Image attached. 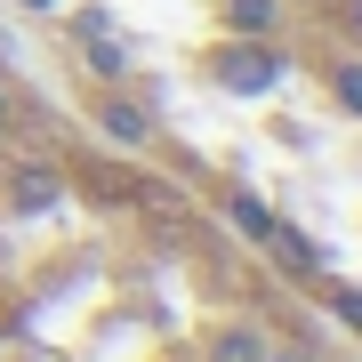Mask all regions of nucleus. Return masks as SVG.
<instances>
[{"label": "nucleus", "instance_id": "obj_1", "mask_svg": "<svg viewBox=\"0 0 362 362\" xmlns=\"http://www.w3.org/2000/svg\"><path fill=\"white\" fill-rule=\"evenodd\" d=\"M97 129L113 137V145H153V113H145L129 89H105L97 97Z\"/></svg>", "mask_w": 362, "mask_h": 362}, {"label": "nucleus", "instance_id": "obj_2", "mask_svg": "<svg viewBox=\"0 0 362 362\" xmlns=\"http://www.w3.org/2000/svg\"><path fill=\"white\" fill-rule=\"evenodd\" d=\"M226 81H233V89H242V97H266L274 81H282V57L250 40V49H233V57H226Z\"/></svg>", "mask_w": 362, "mask_h": 362}, {"label": "nucleus", "instance_id": "obj_3", "mask_svg": "<svg viewBox=\"0 0 362 362\" xmlns=\"http://www.w3.org/2000/svg\"><path fill=\"white\" fill-rule=\"evenodd\" d=\"M57 202H65V185H57V169H25V177H16V218H49Z\"/></svg>", "mask_w": 362, "mask_h": 362}, {"label": "nucleus", "instance_id": "obj_4", "mask_svg": "<svg viewBox=\"0 0 362 362\" xmlns=\"http://www.w3.org/2000/svg\"><path fill=\"white\" fill-rule=\"evenodd\" d=\"M73 33H81V49H89V65H97L105 81H121V65H129V57H121V40H105V16L89 8V16H81Z\"/></svg>", "mask_w": 362, "mask_h": 362}, {"label": "nucleus", "instance_id": "obj_5", "mask_svg": "<svg viewBox=\"0 0 362 362\" xmlns=\"http://www.w3.org/2000/svg\"><path fill=\"white\" fill-rule=\"evenodd\" d=\"M266 346H274L266 330L233 322V330H218V338H209V362H266Z\"/></svg>", "mask_w": 362, "mask_h": 362}, {"label": "nucleus", "instance_id": "obj_6", "mask_svg": "<svg viewBox=\"0 0 362 362\" xmlns=\"http://www.w3.org/2000/svg\"><path fill=\"white\" fill-rule=\"evenodd\" d=\"M274 25H282V8H274V0H233V33H242V40H266Z\"/></svg>", "mask_w": 362, "mask_h": 362}, {"label": "nucleus", "instance_id": "obj_7", "mask_svg": "<svg viewBox=\"0 0 362 362\" xmlns=\"http://www.w3.org/2000/svg\"><path fill=\"white\" fill-rule=\"evenodd\" d=\"M226 218L242 226L250 242H274V209H266V202H250V194H233V209H226Z\"/></svg>", "mask_w": 362, "mask_h": 362}, {"label": "nucleus", "instance_id": "obj_8", "mask_svg": "<svg viewBox=\"0 0 362 362\" xmlns=\"http://www.w3.org/2000/svg\"><path fill=\"white\" fill-rule=\"evenodd\" d=\"M266 250H274V258H290L298 274H306V266H322V250H314V242H298V233H282V226H274V242H266Z\"/></svg>", "mask_w": 362, "mask_h": 362}, {"label": "nucleus", "instance_id": "obj_9", "mask_svg": "<svg viewBox=\"0 0 362 362\" xmlns=\"http://www.w3.org/2000/svg\"><path fill=\"white\" fill-rule=\"evenodd\" d=\"M330 89H338V105L362 121V65H338V73H330Z\"/></svg>", "mask_w": 362, "mask_h": 362}, {"label": "nucleus", "instance_id": "obj_10", "mask_svg": "<svg viewBox=\"0 0 362 362\" xmlns=\"http://www.w3.org/2000/svg\"><path fill=\"white\" fill-rule=\"evenodd\" d=\"M266 362H322V354H314L306 338H274V346H266Z\"/></svg>", "mask_w": 362, "mask_h": 362}, {"label": "nucleus", "instance_id": "obj_11", "mask_svg": "<svg viewBox=\"0 0 362 362\" xmlns=\"http://www.w3.org/2000/svg\"><path fill=\"white\" fill-rule=\"evenodd\" d=\"M330 306H338V314H346V322L362 330V290H330Z\"/></svg>", "mask_w": 362, "mask_h": 362}, {"label": "nucleus", "instance_id": "obj_12", "mask_svg": "<svg viewBox=\"0 0 362 362\" xmlns=\"http://www.w3.org/2000/svg\"><path fill=\"white\" fill-rule=\"evenodd\" d=\"M346 25H354V33H362V0H346Z\"/></svg>", "mask_w": 362, "mask_h": 362}, {"label": "nucleus", "instance_id": "obj_13", "mask_svg": "<svg viewBox=\"0 0 362 362\" xmlns=\"http://www.w3.org/2000/svg\"><path fill=\"white\" fill-rule=\"evenodd\" d=\"M0 129H8V89H0Z\"/></svg>", "mask_w": 362, "mask_h": 362}, {"label": "nucleus", "instance_id": "obj_14", "mask_svg": "<svg viewBox=\"0 0 362 362\" xmlns=\"http://www.w3.org/2000/svg\"><path fill=\"white\" fill-rule=\"evenodd\" d=\"M25 8H57V0H25Z\"/></svg>", "mask_w": 362, "mask_h": 362}]
</instances>
